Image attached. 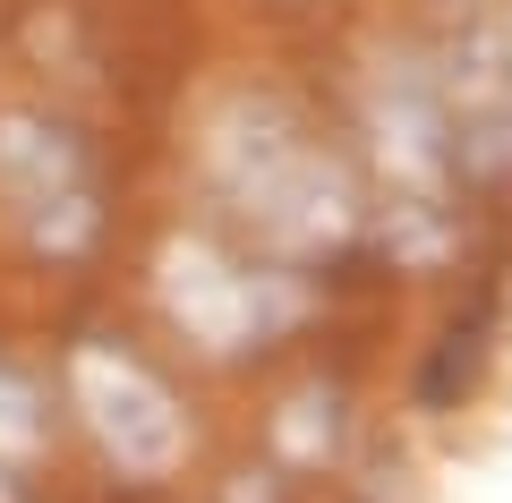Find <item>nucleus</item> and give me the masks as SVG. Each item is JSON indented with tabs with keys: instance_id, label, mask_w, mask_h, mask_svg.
Returning a JSON list of instances; mask_svg holds the SVG:
<instances>
[{
	"instance_id": "obj_1",
	"label": "nucleus",
	"mask_w": 512,
	"mask_h": 503,
	"mask_svg": "<svg viewBox=\"0 0 512 503\" xmlns=\"http://www.w3.org/2000/svg\"><path fill=\"white\" fill-rule=\"evenodd\" d=\"M214 171L239 205L291 248H333L350 231V180L274 103H231L214 120Z\"/></svg>"
},
{
	"instance_id": "obj_5",
	"label": "nucleus",
	"mask_w": 512,
	"mask_h": 503,
	"mask_svg": "<svg viewBox=\"0 0 512 503\" xmlns=\"http://www.w3.org/2000/svg\"><path fill=\"white\" fill-rule=\"evenodd\" d=\"M0 444L9 452L35 444V401H26V384H9V376H0Z\"/></svg>"
},
{
	"instance_id": "obj_4",
	"label": "nucleus",
	"mask_w": 512,
	"mask_h": 503,
	"mask_svg": "<svg viewBox=\"0 0 512 503\" xmlns=\"http://www.w3.org/2000/svg\"><path fill=\"white\" fill-rule=\"evenodd\" d=\"M69 376H77V410H86V427L103 435V452H111L120 469L163 478V469L180 461V410H171V393H163L137 359L86 342Z\"/></svg>"
},
{
	"instance_id": "obj_3",
	"label": "nucleus",
	"mask_w": 512,
	"mask_h": 503,
	"mask_svg": "<svg viewBox=\"0 0 512 503\" xmlns=\"http://www.w3.org/2000/svg\"><path fill=\"white\" fill-rule=\"evenodd\" d=\"M0 197L35 231V248H86L94 239V171L60 128L43 120H0Z\"/></svg>"
},
{
	"instance_id": "obj_2",
	"label": "nucleus",
	"mask_w": 512,
	"mask_h": 503,
	"mask_svg": "<svg viewBox=\"0 0 512 503\" xmlns=\"http://www.w3.org/2000/svg\"><path fill=\"white\" fill-rule=\"evenodd\" d=\"M163 299L205 350H256L299 316L291 282H274V273H256V265H222L214 248H171Z\"/></svg>"
}]
</instances>
